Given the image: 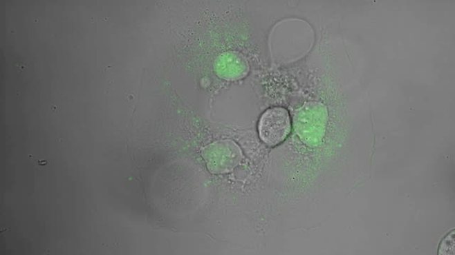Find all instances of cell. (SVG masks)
Wrapping results in <instances>:
<instances>
[{
	"label": "cell",
	"mask_w": 455,
	"mask_h": 255,
	"mask_svg": "<svg viewBox=\"0 0 455 255\" xmlns=\"http://www.w3.org/2000/svg\"><path fill=\"white\" fill-rule=\"evenodd\" d=\"M261 140L270 146L284 142L291 131V120L288 112L282 108L267 110L261 116L259 125Z\"/></svg>",
	"instance_id": "obj_2"
},
{
	"label": "cell",
	"mask_w": 455,
	"mask_h": 255,
	"mask_svg": "<svg viewBox=\"0 0 455 255\" xmlns=\"http://www.w3.org/2000/svg\"><path fill=\"white\" fill-rule=\"evenodd\" d=\"M328 114L326 107L317 101L307 102L294 116L295 130L308 145H317L325 135Z\"/></svg>",
	"instance_id": "obj_1"
},
{
	"label": "cell",
	"mask_w": 455,
	"mask_h": 255,
	"mask_svg": "<svg viewBox=\"0 0 455 255\" xmlns=\"http://www.w3.org/2000/svg\"><path fill=\"white\" fill-rule=\"evenodd\" d=\"M29 156L35 160V163L39 167H44L46 165H48L50 163V160H37L35 159L32 155H29Z\"/></svg>",
	"instance_id": "obj_4"
},
{
	"label": "cell",
	"mask_w": 455,
	"mask_h": 255,
	"mask_svg": "<svg viewBox=\"0 0 455 255\" xmlns=\"http://www.w3.org/2000/svg\"><path fill=\"white\" fill-rule=\"evenodd\" d=\"M454 232L452 231L442 241L438 249L440 255L454 254Z\"/></svg>",
	"instance_id": "obj_3"
}]
</instances>
